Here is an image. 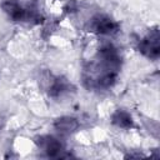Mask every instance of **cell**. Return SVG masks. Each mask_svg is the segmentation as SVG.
Segmentation results:
<instances>
[{
  "label": "cell",
  "mask_w": 160,
  "mask_h": 160,
  "mask_svg": "<svg viewBox=\"0 0 160 160\" xmlns=\"http://www.w3.org/2000/svg\"><path fill=\"white\" fill-rule=\"evenodd\" d=\"M121 68V55L112 44L102 45L94 61L82 74L84 84L89 89H110L118 78Z\"/></svg>",
  "instance_id": "1"
},
{
  "label": "cell",
  "mask_w": 160,
  "mask_h": 160,
  "mask_svg": "<svg viewBox=\"0 0 160 160\" xmlns=\"http://www.w3.org/2000/svg\"><path fill=\"white\" fill-rule=\"evenodd\" d=\"M139 51L146 56L148 59L156 60L160 55V36L158 28L151 29L140 41H139Z\"/></svg>",
  "instance_id": "2"
},
{
  "label": "cell",
  "mask_w": 160,
  "mask_h": 160,
  "mask_svg": "<svg viewBox=\"0 0 160 160\" xmlns=\"http://www.w3.org/2000/svg\"><path fill=\"white\" fill-rule=\"evenodd\" d=\"M1 9L14 21H26L38 18L34 10L24 8L18 0H4L1 2Z\"/></svg>",
  "instance_id": "3"
},
{
  "label": "cell",
  "mask_w": 160,
  "mask_h": 160,
  "mask_svg": "<svg viewBox=\"0 0 160 160\" xmlns=\"http://www.w3.org/2000/svg\"><path fill=\"white\" fill-rule=\"evenodd\" d=\"M91 31L99 35H114L119 31V24L108 15H95L90 22Z\"/></svg>",
  "instance_id": "4"
},
{
  "label": "cell",
  "mask_w": 160,
  "mask_h": 160,
  "mask_svg": "<svg viewBox=\"0 0 160 160\" xmlns=\"http://www.w3.org/2000/svg\"><path fill=\"white\" fill-rule=\"evenodd\" d=\"M36 144L50 158H65V156H68L64 154L65 149H64L62 142L54 136H49V135L40 136L39 140H36Z\"/></svg>",
  "instance_id": "5"
},
{
  "label": "cell",
  "mask_w": 160,
  "mask_h": 160,
  "mask_svg": "<svg viewBox=\"0 0 160 160\" xmlns=\"http://www.w3.org/2000/svg\"><path fill=\"white\" fill-rule=\"evenodd\" d=\"M70 88H71V84L66 79L56 76V78H51L48 90H49V95L51 98H59L62 94L68 92L70 90Z\"/></svg>",
  "instance_id": "6"
},
{
  "label": "cell",
  "mask_w": 160,
  "mask_h": 160,
  "mask_svg": "<svg viewBox=\"0 0 160 160\" xmlns=\"http://www.w3.org/2000/svg\"><path fill=\"white\" fill-rule=\"evenodd\" d=\"M79 125L80 124H79L78 119H75L72 116H61V118L56 119L54 122V128L62 134L75 132L79 129Z\"/></svg>",
  "instance_id": "7"
},
{
  "label": "cell",
  "mask_w": 160,
  "mask_h": 160,
  "mask_svg": "<svg viewBox=\"0 0 160 160\" xmlns=\"http://www.w3.org/2000/svg\"><path fill=\"white\" fill-rule=\"evenodd\" d=\"M111 122L121 129H130L134 126V120H132L131 115L128 111L121 110V109L116 110L111 115Z\"/></svg>",
  "instance_id": "8"
}]
</instances>
